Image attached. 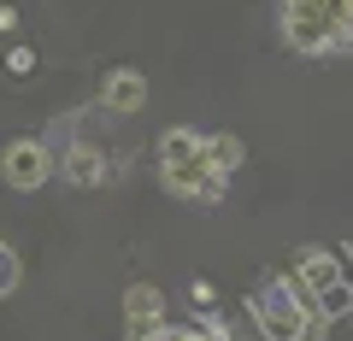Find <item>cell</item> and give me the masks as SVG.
Here are the masks:
<instances>
[{
    "mask_svg": "<svg viewBox=\"0 0 353 341\" xmlns=\"http://www.w3.org/2000/svg\"><path fill=\"white\" fill-rule=\"evenodd\" d=\"M248 312H253L265 341H306V324H312L318 300L294 277H277V282H265L259 294H248Z\"/></svg>",
    "mask_w": 353,
    "mask_h": 341,
    "instance_id": "obj_1",
    "label": "cell"
},
{
    "mask_svg": "<svg viewBox=\"0 0 353 341\" xmlns=\"http://www.w3.org/2000/svg\"><path fill=\"white\" fill-rule=\"evenodd\" d=\"M341 24H353V0H283V41L306 59H330Z\"/></svg>",
    "mask_w": 353,
    "mask_h": 341,
    "instance_id": "obj_2",
    "label": "cell"
},
{
    "mask_svg": "<svg viewBox=\"0 0 353 341\" xmlns=\"http://www.w3.org/2000/svg\"><path fill=\"white\" fill-rule=\"evenodd\" d=\"M212 147H206V136H194V130H165L159 141V183L171 194H183V200H201V189L212 183Z\"/></svg>",
    "mask_w": 353,
    "mask_h": 341,
    "instance_id": "obj_3",
    "label": "cell"
},
{
    "mask_svg": "<svg viewBox=\"0 0 353 341\" xmlns=\"http://www.w3.org/2000/svg\"><path fill=\"white\" fill-rule=\"evenodd\" d=\"M0 177H6V189H18V194L41 189V183L53 177L48 141H6V153H0Z\"/></svg>",
    "mask_w": 353,
    "mask_h": 341,
    "instance_id": "obj_4",
    "label": "cell"
},
{
    "mask_svg": "<svg viewBox=\"0 0 353 341\" xmlns=\"http://www.w3.org/2000/svg\"><path fill=\"white\" fill-rule=\"evenodd\" d=\"M53 171H59L71 189H101L106 177H112V165H106L101 147H88V141H71V147H59V159H53Z\"/></svg>",
    "mask_w": 353,
    "mask_h": 341,
    "instance_id": "obj_5",
    "label": "cell"
},
{
    "mask_svg": "<svg viewBox=\"0 0 353 341\" xmlns=\"http://www.w3.org/2000/svg\"><path fill=\"white\" fill-rule=\"evenodd\" d=\"M101 106H106V112H118V118L141 112V106H148V76H141L136 65L106 71V76H101Z\"/></svg>",
    "mask_w": 353,
    "mask_h": 341,
    "instance_id": "obj_6",
    "label": "cell"
},
{
    "mask_svg": "<svg viewBox=\"0 0 353 341\" xmlns=\"http://www.w3.org/2000/svg\"><path fill=\"white\" fill-rule=\"evenodd\" d=\"M294 282H301L312 300H324L330 289H341V265H336V253H330V247H301V253H294Z\"/></svg>",
    "mask_w": 353,
    "mask_h": 341,
    "instance_id": "obj_7",
    "label": "cell"
},
{
    "mask_svg": "<svg viewBox=\"0 0 353 341\" xmlns=\"http://www.w3.org/2000/svg\"><path fill=\"white\" fill-rule=\"evenodd\" d=\"M165 324V289H153V282H130L124 294V329L130 335H148V329Z\"/></svg>",
    "mask_w": 353,
    "mask_h": 341,
    "instance_id": "obj_8",
    "label": "cell"
},
{
    "mask_svg": "<svg viewBox=\"0 0 353 341\" xmlns=\"http://www.w3.org/2000/svg\"><path fill=\"white\" fill-rule=\"evenodd\" d=\"M206 147H212V165H218V171H236V165L248 159V147H241V136H212Z\"/></svg>",
    "mask_w": 353,
    "mask_h": 341,
    "instance_id": "obj_9",
    "label": "cell"
},
{
    "mask_svg": "<svg viewBox=\"0 0 353 341\" xmlns=\"http://www.w3.org/2000/svg\"><path fill=\"white\" fill-rule=\"evenodd\" d=\"M18 277H24V265H18V253L6 247V241H0V300H6V294L18 289Z\"/></svg>",
    "mask_w": 353,
    "mask_h": 341,
    "instance_id": "obj_10",
    "label": "cell"
},
{
    "mask_svg": "<svg viewBox=\"0 0 353 341\" xmlns=\"http://www.w3.org/2000/svg\"><path fill=\"white\" fill-rule=\"evenodd\" d=\"M6 71H12V76H30V71H36V53H30V48H12V53H6Z\"/></svg>",
    "mask_w": 353,
    "mask_h": 341,
    "instance_id": "obj_11",
    "label": "cell"
},
{
    "mask_svg": "<svg viewBox=\"0 0 353 341\" xmlns=\"http://www.w3.org/2000/svg\"><path fill=\"white\" fill-rule=\"evenodd\" d=\"M189 300H194V306H212V300H218V289H212L206 277H194V282H189Z\"/></svg>",
    "mask_w": 353,
    "mask_h": 341,
    "instance_id": "obj_12",
    "label": "cell"
},
{
    "mask_svg": "<svg viewBox=\"0 0 353 341\" xmlns=\"http://www.w3.org/2000/svg\"><path fill=\"white\" fill-rule=\"evenodd\" d=\"M6 30H18V12H12V6H0V36H6Z\"/></svg>",
    "mask_w": 353,
    "mask_h": 341,
    "instance_id": "obj_13",
    "label": "cell"
}]
</instances>
